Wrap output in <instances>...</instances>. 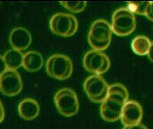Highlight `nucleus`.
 Returning a JSON list of instances; mask_svg holds the SVG:
<instances>
[{
    "mask_svg": "<svg viewBox=\"0 0 153 129\" xmlns=\"http://www.w3.org/2000/svg\"><path fill=\"white\" fill-rule=\"evenodd\" d=\"M112 33L111 25L107 21L96 20L92 24L89 32V43L93 49L102 52L111 43Z\"/></svg>",
    "mask_w": 153,
    "mask_h": 129,
    "instance_id": "f257e3e1",
    "label": "nucleus"
},
{
    "mask_svg": "<svg viewBox=\"0 0 153 129\" xmlns=\"http://www.w3.org/2000/svg\"><path fill=\"white\" fill-rule=\"evenodd\" d=\"M111 26L113 33L118 36L130 35L137 27L135 15L127 8H118L113 13Z\"/></svg>",
    "mask_w": 153,
    "mask_h": 129,
    "instance_id": "f03ea898",
    "label": "nucleus"
},
{
    "mask_svg": "<svg viewBox=\"0 0 153 129\" xmlns=\"http://www.w3.org/2000/svg\"><path fill=\"white\" fill-rule=\"evenodd\" d=\"M46 69L50 77L63 81L68 78L73 72V63L64 54H54L48 59Z\"/></svg>",
    "mask_w": 153,
    "mask_h": 129,
    "instance_id": "7ed1b4c3",
    "label": "nucleus"
},
{
    "mask_svg": "<svg viewBox=\"0 0 153 129\" xmlns=\"http://www.w3.org/2000/svg\"><path fill=\"white\" fill-rule=\"evenodd\" d=\"M127 101L128 100L122 95L109 93L108 97L100 106L102 118L108 122H114L121 119L123 108Z\"/></svg>",
    "mask_w": 153,
    "mask_h": 129,
    "instance_id": "20e7f679",
    "label": "nucleus"
},
{
    "mask_svg": "<svg viewBox=\"0 0 153 129\" xmlns=\"http://www.w3.org/2000/svg\"><path fill=\"white\" fill-rule=\"evenodd\" d=\"M49 27L55 34L69 37L73 36L78 29V21L71 14L57 13L51 18Z\"/></svg>",
    "mask_w": 153,
    "mask_h": 129,
    "instance_id": "39448f33",
    "label": "nucleus"
},
{
    "mask_svg": "<svg viewBox=\"0 0 153 129\" xmlns=\"http://www.w3.org/2000/svg\"><path fill=\"white\" fill-rule=\"evenodd\" d=\"M55 104L62 116L71 117L79 110V100L76 93L70 88H62L55 96Z\"/></svg>",
    "mask_w": 153,
    "mask_h": 129,
    "instance_id": "423d86ee",
    "label": "nucleus"
},
{
    "mask_svg": "<svg viewBox=\"0 0 153 129\" xmlns=\"http://www.w3.org/2000/svg\"><path fill=\"white\" fill-rule=\"evenodd\" d=\"M83 88L89 99L94 103H102L108 96L109 85L101 75H93L86 79Z\"/></svg>",
    "mask_w": 153,
    "mask_h": 129,
    "instance_id": "0eeeda50",
    "label": "nucleus"
},
{
    "mask_svg": "<svg viewBox=\"0 0 153 129\" xmlns=\"http://www.w3.org/2000/svg\"><path fill=\"white\" fill-rule=\"evenodd\" d=\"M83 66L90 73L101 75L105 73L111 66V62L108 56L102 51H89L83 57Z\"/></svg>",
    "mask_w": 153,
    "mask_h": 129,
    "instance_id": "6e6552de",
    "label": "nucleus"
},
{
    "mask_svg": "<svg viewBox=\"0 0 153 129\" xmlns=\"http://www.w3.org/2000/svg\"><path fill=\"white\" fill-rule=\"evenodd\" d=\"M22 88V80L17 71L8 69L0 76V90L6 96H16L21 91Z\"/></svg>",
    "mask_w": 153,
    "mask_h": 129,
    "instance_id": "1a4fd4ad",
    "label": "nucleus"
},
{
    "mask_svg": "<svg viewBox=\"0 0 153 129\" xmlns=\"http://www.w3.org/2000/svg\"><path fill=\"white\" fill-rule=\"evenodd\" d=\"M143 116L141 105L135 100H128L124 104L121 120L124 126H131L140 124Z\"/></svg>",
    "mask_w": 153,
    "mask_h": 129,
    "instance_id": "9d476101",
    "label": "nucleus"
},
{
    "mask_svg": "<svg viewBox=\"0 0 153 129\" xmlns=\"http://www.w3.org/2000/svg\"><path fill=\"white\" fill-rule=\"evenodd\" d=\"M9 43L13 49L21 52L30 46L32 43V36L27 30L19 27L11 31L9 35Z\"/></svg>",
    "mask_w": 153,
    "mask_h": 129,
    "instance_id": "9b49d317",
    "label": "nucleus"
},
{
    "mask_svg": "<svg viewBox=\"0 0 153 129\" xmlns=\"http://www.w3.org/2000/svg\"><path fill=\"white\" fill-rule=\"evenodd\" d=\"M40 107L36 100L31 98L23 100L18 105V113L25 120H33L39 114Z\"/></svg>",
    "mask_w": 153,
    "mask_h": 129,
    "instance_id": "f8f14e48",
    "label": "nucleus"
},
{
    "mask_svg": "<svg viewBox=\"0 0 153 129\" xmlns=\"http://www.w3.org/2000/svg\"><path fill=\"white\" fill-rule=\"evenodd\" d=\"M43 63V58L39 52L32 50L24 54L23 67L28 72H37L41 69Z\"/></svg>",
    "mask_w": 153,
    "mask_h": 129,
    "instance_id": "ddd939ff",
    "label": "nucleus"
},
{
    "mask_svg": "<svg viewBox=\"0 0 153 129\" xmlns=\"http://www.w3.org/2000/svg\"><path fill=\"white\" fill-rule=\"evenodd\" d=\"M8 69L15 70L23 66L24 54L21 51L12 49L7 51L3 56Z\"/></svg>",
    "mask_w": 153,
    "mask_h": 129,
    "instance_id": "4468645a",
    "label": "nucleus"
},
{
    "mask_svg": "<svg viewBox=\"0 0 153 129\" xmlns=\"http://www.w3.org/2000/svg\"><path fill=\"white\" fill-rule=\"evenodd\" d=\"M151 44L152 42L147 37L139 35L132 40L131 48L137 55L146 56L148 55Z\"/></svg>",
    "mask_w": 153,
    "mask_h": 129,
    "instance_id": "2eb2a0df",
    "label": "nucleus"
},
{
    "mask_svg": "<svg viewBox=\"0 0 153 129\" xmlns=\"http://www.w3.org/2000/svg\"><path fill=\"white\" fill-rule=\"evenodd\" d=\"M149 2H128L127 8L130 10V12L134 14H139V15H146L147 6Z\"/></svg>",
    "mask_w": 153,
    "mask_h": 129,
    "instance_id": "dca6fc26",
    "label": "nucleus"
},
{
    "mask_svg": "<svg viewBox=\"0 0 153 129\" xmlns=\"http://www.w3.org/2000/svg\"><path fill=\"white\" fill-rule=\"evenodd\" d=\"M61 4L70 12L74 13L83 12L87 5L86 2H61Z\"/></svg>",
    "mask_w": 153,
    "mask_h": 129,
    "instance_id": "f3484780",
    "label": "nucleus"
},
{
    "mask_svg": "<svg viewBox=\"0 0 153 129\" xmlns=\"http://www.w3.org/2000/svg\"><path fill=\"white\" fill-rule=\"evenodd\" d=\"M109 93H118L122 96H124L125 98L129 100V92L127 89L124 85L121 84H114L109 85Z\"/></svg>",
    "mask_w": 153,
    "mask_h": 129,
    "instance_id": "a211bd4d",
    "label": "nucleus"
},
{
    "mask_svg": "<svg viewBox=\"0 0 153 129\" xmlns=\"http://www.w3.org/2000/svg\"><path fill=\"white\" fill-rule=\"evenodd\" d=\"M145 15L148 18V19L153 21V2H149Z\"/></svg>",
    "mask_w": 153,
    "mask_h": 129,
    "instance_id": "6ab92c4d",
    "label": "nucleus"
},
{
    "mask_svg": "<svg viewBox=\"0 0 153 129\" xmlns=\"http://www.w3.org/2000/svg\"><path fill=\"white\" fill-rule=\"evenodd\" d=\"M7 70H8V67H7L6 64H5L3 56H0V76L3 75Z\"/></svg>",
    "mask_w": 153,
    "mask_h": 129,
    "instance_id": "aec40b11",
    "label": "nucleus"
},
{
    "mask_svg": "<svg viewBox=\"0 0 153 129\" xmlns=\"http://www.w3.org/2000/svg\"><path fill=\"white\" fill-rule=\"evenodd\" d=\"M122 129H148V128L144 125L140 123V124L135 125L124 126Z\"/></svg>",
    "mask_w": 153,
    "mask_h": 129,
    "instance_id": "412c9836",
    "label": "nucleus"
},
{
    "mask_svg": "<svg viewBox=\"0 0 153 129\" xmlns=\"http://www.w3.org/2000/svg\"><path fill=\"white\" fill-rule=\"evenodd\" d=\"M4 118H5V109L2 101L0 100V123L3 121Z\"/></svg>",
    "mask_w": 153,
    "mask_h": 129,
    "instance_id": "4be33fe9",
    "label": "nucleus"
},
{
    "mask_svg": "<svg viewBox=\"0 0 153 129\" xmlns=\"http://www.w3.org/2000/svg\"><path fill=\"white\" fill-rule=\"evenodd\" d=\"M148 57L149 59V60L151 61L152 62H153V42L152 43L151 46H150L149 51L148 53Z\"/></svg>",
    "mask_w": 153,
    "mask_h": 129,
    "instance_id": "5701e85b",
    "label": "nucleus"
}]
</instances>
